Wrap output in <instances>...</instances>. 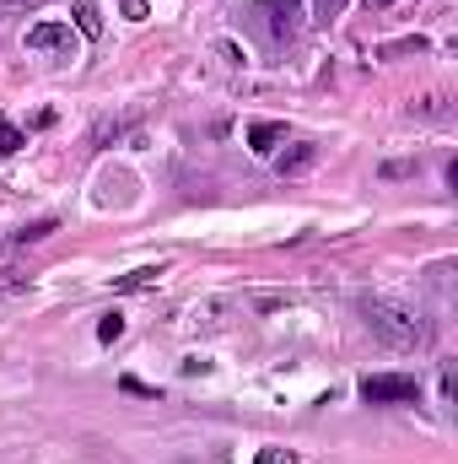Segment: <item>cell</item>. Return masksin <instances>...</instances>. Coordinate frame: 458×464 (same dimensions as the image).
<instances>
[{
    "label": "cell",
    "instance_id": "cell-1",
    "mask_svg": "<svg viewBox=\"0 0 458 464\" xmlns=\"http://www.w3.org/2000/svg\"><path fill=\"white\" fill-rule=\"evenodd\" d=\"M361 314H367L372 335H383L388 346H421V341H426V324H421V319H410V314H405V308H394V303L367 297V303H361Z\"/></svg>",
    "mask_w": 458,
    "mask_h": 464
},
{
    "label": "cell",
    "instance_id": "cell-2",
    "mask_svg": "<svg viewBox=\"0 0 458 464\" xmlns=\"http://www.w3.org/2000/svg\"><path fill=\"white\" fill-rule=\"evenodd\" d=\"M361 400L367 405H415L421 400V383L410 372H367L361 378Z\"/></svg>",
    "mask_w": 458,
    "mask_h": 464
},
{
    "label": "cell",
    "instance_id": "cell-3",
    "mask_svg": "<svg viewBox=\"0 0 458 464\" xmlns=\"http://www.w3.org/2000/svg\"><path fill=\"white\" fill-rule=\"evenodd\" d=\"M27 49H60V54H76V33H71V22H38V27H27Z\"/></svg>",
    "mask_w": 458,
    "mask_h": 464
},
{
    "label": "cell",
    "instance_id": "cell-4",
    "mask_svg": "<svg viewBox=\"0 0 458 464\" xmlns=\"http://www.w3.org/2000/svg\"><path fill=\"white\" fill-rule=\"evenodd\" d=\"M286 140V124H275V119H259V124H248V146L253 151H275Z\"/></svg>",
    "mask_w": 458,
    "mask_h": 464
},
{
    "label": "cell",
    "instance_id": "cell-5",
    "mask_svg": "<svg viewBox=\"0 0 458 464\" xmlns=\"http://www.w3.org/2000/svg\"><path fill=\"white\" fill-rule=\"evenodd\" d=\"M313 162H319V146H313V140H302V146H291V151H281V173H286V179H297V173H308Z\"/></svg>",
    "mask_w": 458,
    "mask_h": 464
},
{
    "label": "cell",
    "instance_id": "cell-6",
    "mask_svg": "<svg viewBox=\"0 0 458 464\" xmlns=\"http://www.w3.org/2000/svg\"><path fill=\"white\" fill-rule=\"evenodd\" d=\"M270 33L291 38L297 33V0H270Z\"/></svg>",
    "mask_w": 458,
    "mask_h": 464
},
{
    "label": "cell",
    "instance_id": "cell-7",
    "mask_svg": "<svg viewBox=\"0 0 458 464\" xmlns=\"http://www.w3.org/2000/svg\"><path fill=\"white\" fill-rule=\"evenodd\" d=\"M162 276V265H140V270H129V276H119L114 281V292H140V286H151Z\"/></svg>",
    "mask_w": 458,
    "mask_h": 464
},
{
    "label": "cell",
    "instance_id": "cell-8",
    "mask_svg": "<svg viewBox=\"0 0 458 464\" xmlns=\"http://www.w3.org/2000/svg\"><path fill=\"white\" fill-rule=\"evenodd\" d=\"M22 146H27V140H22V130L0 119V157H11V151H22Z\"/></svg>",
    "mask_w": 458,
    "mask_h": 464
},
{
    "label": "cell",
    "instance_id": "cell-9",
    "mask_svg": "<svg viewBox=\"0 0 458 464\" xmlns=\"http://www.w3.org/2000/svg\"><path fill=\"white\" fill-rule=\"evenodd\" d=\"M119 335H124V319H119V314H103V324H98V341H103V346H114Z\"/></svg>",
    "mask_w": 458,
    "mask_h": 464
},
{
    "label": "cell",
    "instance_id": "cell-10",
    "mask_svg": "<svg viewBox=\"0 0 458 464\" xmlns=\"http://www.w3.org/2000/svg\"><path fill=\"white\" fill-rule=\"evenodd\" d=\"M49 232H54V222L43 217V222H33V227H22V232H16V243H38V237H49Z\"/></svg>",
    "mask_w": 458,
    "mask_h": 464
},
{
    "label": "cell",
    "instance_id": "cell-11",
    "mask_svg": "<svg viewBox=\"0 0 458 464\" xmlns=\"http://www.w3.org/2000/svg\"><path fill=\"white\" fill-rule=\"evenodd\" d=\"M76 16H81V33H87V38H98V33H103V22H98V11H92V5H81Z\"/></svg>",
    "mask_w": 458,
    "mask_h": 464
},
{
    "label": "cell",
    "instance_id": "cell-12",
    "mask_svg": "<svg viewBox=\"0 0 458 464\" xmlns=\"http://www.w3.org/2000/svg\"><path fill=\"white\" fill-rule=\"evenodd\" d=\"M119 389H124V394H140V400H157V389L140 383V378H119Z\"/></svg>",
    "mask_w": 458,
    "mask_h": 464
},
{
    "label": "cell",
    "instance_id": "cell-13",
    "mask_svg": "<svg viewBox=\"0 0 458 464\" xmlns=\"http://www.w3.org/2000/svg\"><path fill=\"white\" fill-rule=\"evenodd\" d=\"M124 16H129V22H140V16H146V0H124Z\"/></svg>",
    "mask_w": 458,
    "mask_h": 464
},
{
    "label": "cell",
    "instance_id": "cell-14",
    "mask_svg": "<svg viewBox=\"0 0 458 464\" xmlns=\"http://www.w3.org/2000/svg\"><path fill=\"white\" fill-rule=\"evenodd\" d=\"M340 5H345V0H319V16L329 22V16H340Z\"/></svg>",
    "mask_w": 458,
    "mask_h": 464
},
{
    "label": "cell",
    "instance_id": "cell-15",
    "mask_svg": "<svg viewBox=\"0 0 458 464\" xmlns=\"http://www.w3.org/2000/svg\"><path fill=\"white\" fill-rule=\"evenodd\" d=\"M259 464H291V454H275L270 449V454H259Z\"/></svg>",
    "mask_w": 458,
    "mask_h": 464
},
{
    "label": "cell",
    "instance_id": "cell-16",
    "mask_svg": "<svg viewBox=\"0 0 458 464\" xmlns=\"http://www.w3.org/2000/svg\"><path fill=\"white\" fill-rule=\"evenodd\" d=\"M383 5H388V0H383Z\"/></svg>",
    "mask_w": 458,
    "mask_h": 464
}]
</instances>
